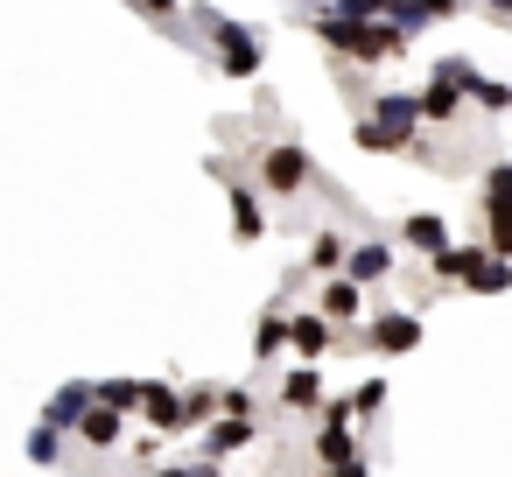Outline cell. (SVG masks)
<instances>
[{"label":"cell","mask_w":512,"mask_h":477,"mask_svg":"<svg viewBox=\"0 0 512 477\" xmlns=\"http://www.w3.org/2000/svg\"><path fill=\"white\" fill-rule=\"evenodd\" d=\"M512 288V260H484V274L470 281V295H505Z\"/></svg>","instance_id":"cell-25"},{"label":"cell","mask_w":512,"mask_h":477,"mask_svg":"<svg viewBox=\"0 0 512 477\" xmlns=\"http://www.w3.org/2000/svg\"><path fill=\"white\" fill-rule=\"evenodd\" d=\"M281 400H288L295 414H323V407H330V400H323V372H316V365H295V372L281 379Z\"/></svg>","instance_id":"cell-12"},{"label":"cell","mask_w":512,"mask_h":477,"mask_svg":"<svg viewBox=\"0 0 512 477\" xmlns=\"http://www.w3.org/2000/svg\"><path fill=\"white\" fill-rule=\"evenodd\" d=\"M379 407H386V379H365V386L351 393V414H365V421H372Z\"/></svg>","instance_id":"cell-27"},{"label":"cell","mask_w":512,"mask_h":477,"mask_svg":"<svg viewBox=\"0 0 512 477\" xmlns=\"http://www.w3.org/2000/svg\"><path fill=\"white\" fill-rule=\"evenodd\" d=\"M92 407H99V386H92V379H71V386H57V400L43 407V421H50V428H85Z\"/></svg>","instance_id":"cell-7"},{"label":"cell","mask_w":512,"mask_h":477,"mask_svg":"<svg viewBox=\"0 0 512 477\" xmlns=\"http://www.w3.org/2000/svg\"><path fill=\"white\" fill-rule=\"evenodd\" d=\"M155 477H225L218 463H183V470H155Z\"/></svg>","instance_id":"cell-29"},{"label":"cell","mask_w":512,"mask_h":477,"mask_svg":"<svg viewBox=\"0 0 512 477\" xmlns=\"http://www.w3.org/2000/svg\"><path fill=\"white\" fill-rule=\"evenodd\" d=\"M470 106H484V113H505V106H512V85H505V78H477V85H470Z\"/></svg>","instance_id":"cell-24"},{"label":"cell","mask_w":512,"mask_h":477,"mask_svg":"<svg viewBox=\"0 0 512 477\" xmlns=\"http://www.w3.org/2000/svg\"><path fill=\"white\" fill-rule=\"evenodd\" d=\"M22 449H29V463H43V470H50V463H57V456H64V428H50V421H36V428H29V442H22Z\"/></svg>","instance_id":"cell-21"},{"label":"cell","mask_w":512,"mask_h":477,"mask_svg":"<svg viewBox=\"0 0 512 477\" xmlns=\"http://www.w3.org/2000/svg\"><path fill=\"white\" fill-rule=\"evenodd\" d=\"M204 29H211V50H218V71H225V78H260L267 43H260L253 29H239L232 15H204Z\"/></svg>","instance_id":"cell-3"},{"label":"cell","mask_w":512,"mask_h":477,"mask_svg":"<svg viewBox=\"0 0 512 477\" xmlns=\"http://www.w3.org/2000/svg\"><path fill=\"white\" fill-rule=\"evenodd\" d=\"M491 22H505V29H512V8H491Z\"/></svg>","instance_id":"cell-31"},{"label":"cell","mask_w":512,"mask_h":477,"mask_svg":"<svg viewBox=\"0 0 512 477\" xmlns=\"http://www.w3.org/2000/svg\"><path fill=\"white\" fill-rule=\"evenodd\" d=\"M309 267H316V274H330V281H337V274H344V267H351V246H344V239H337V232H316V239H309Z\"/></svg>","instance_id":"cell-17"},{"label":"cell","mask_w":512,"mask_h":477,"mask_svg":"<svg viewBox=\"0 0 512 477\" xmlns=\"http://www.w3.org/2000/svg\"><path fill=\"white\" fill-rule=\"evenodd\" d=\"M218 414H232V421H253V393H246V386H225V393H218Z\"/></svg>","instance_id":"cell-28"},{"label":"cell","mask_w":512,"mask_h":477,"mask_svg":"<svg viewBox=\"0 0 512 477\" xmlns=\"http://www.w3.org/2000/svg\"><path fill=\"white\" fill-rule=\"evenodd\" d=\"M309 22H316V36H323L330 50H344L351 64H386V57H407V36H400L393 22H344V15H330V8H316Z\"/></svg>","instance_id":"cell-1"},{"label":"cell","mask_w":512,"mask_h":477,"mask_svg":"<svg viewBox=\"0 0 512 477\" xmlns=\"http://www.w3.org/2000/svg\"><path fill=\"white\" fill-rule=\"evenodd\" d=\"M99 407H113V414L148 407V379H99Z\"/></svg>","instance_id":"cell-18"},{"label":"cell","mask_w":512,"mask_h":477,"mask_svg":"<svg viewBox=\"0 0 512 477\" xmlns=\"http://www.w3.org/2000/svg\"><path fill=\"white\" fill-rule=\"evenodd\" d=\"M414 127H421V99H407V92H379L372 113L351 127V141H358L365 155H400V148H414Z\"/></svg>","instance_id":"cell-2"},{"label":"cell","mask_w":512,"mask_h":477,"mask_svg":"<svg viewBox=\"0 0 512 477\" xmlns=\"http://www.w3.org/2000/svg\"><path fill=\"white\" fill-rule=\"evenodd\" d=\"M260 232H267V218H260V190H253V183H232V239L253 246Z\"/></svg>","instance_id":"cell-13"},{"label":"cell","mask_w":512,"mask_h":477,"mask_svg":"<svg viewBox=\"0 0 512 477\" xmlns=\"http://www.w3.org/2000/svg\"><path fill=\"white\" fill-rule=\"evenodd\" d=\"M281 344H288V316H274V309H267V316H260V330H253V358H274Z\"/></svg>","instance_id":"cell-23"},{"label":"cell","mask_w":512,"mask_h":477,"mask_svg":"<svg viewBox=\"0 0 512 477\" xmlns=\"http://www.w3.org/2000/svg\"><path fill=\"white\" fill-rule=\"evenodd\" d=\"M78 435H85V442H92V449H113V442H120V435H127V414H113V407H92V414H85V428H78Z\"/></svg>","instance_id":"cell-20"},{"label":"cell","mask_w":512,"mask_h":477,"mask_svg":"<svg viewBox=\"0 0 512 477\" xmlns=\"http://www.w3.org/2000/svg\"><path fill=\"white\" fill-rule=\"evenodd\" d=\"M246 442H260V428H253V421H232V414H218V421L204 428V463H225V456H239Z\"/></svg>","instance_id":"cell-8"},{"label":"cell","mask_w":512,"mask_h":477,"mask_svg":"<svg viewBox=\"0 0 512 477\" xmlns=\"http://www.w3.org/2000/svg\"><path fill=\"white\" fill-rule=\"evenodd\" d=\"M484 204H512V162H491L484 169Z\"/></svg>","instance_id":"cell-26"},{"label":"cell","mask_w":512,"mask_h":477,"mask_svg":"<svg viewBox=\"0 0 512 477\" xmlns=\"http://www.w3.org/2000/svg\"><path fill=\"white\" fill-rule=\"evenodd\" d=\"M211 421H218V393L211 386H190L183 393V428H211Z\"/></svg>","instance_id":"cell-22"},{"label":"cell","mask_w":512,"mask_h":477,"mask_svg":"<svg viewBox=\"0 0 512 477\" xmlns=\"http://www.w3.org/2000/svg\"><path fill=\"white\" fill-rule=\"evenodd\" d=\"M386 274H393V246H386V239H365V246H351V267H344V281L372 288V281H386Z\"/></svg>","instance_id":"cell-10"},{"label":"cell","mask_w":512,"mask_h":477,"mask_svg":"<svg viewBox=\"0 0 512 477\" xmlns=\"http://www.w3.org/2000/svg\"><path fill=\"white\" fill-rule=\"evenodd\" d=\"M337 477H372V470H365V463H344V470H337Z\"/></svg>","instance_id":"cell-30"},{"label":"cell","mask_w":512,"mask_h":477,"mask_svg":"<svg viewBox=\"0 0 512 477\" xmlns=\"http://www.w3.org/2000/svg\"><path fill=\"white\" fill-rule=\"evenodd\" d=\"M484 260H491L484 246H449V253H442V260H428V267H435V281H463V288H470V281L484 274Z\"/></svg>","instance_id":"cell-15"},{"label":"cell","mask_w":512,"mask_h":477,"mask_svg":"<svg viewBox=\"0 0 512 477\" xmlns=\"http://www.w3.org/2000/svg\"><path fill=\"white\" fill-rule=\"evenodd\" d=\"M141 414H148L155 435H183V393H176V386H155V379H148V407H141Z\"/></svg>","instance_id":"cell-14"},{"label":"cell","mask_w":512,"mask_h":477,"mask_svg":"<svg viewBox=\"0 0 512 477\" xmlns=\"http://www.w3.org/2000/svg\"><path fill=\"white\" fill-rule=\"evenodd\" d=\"M365 344H372V351H386V358H400V351H414V344H421V316H414V309H386V316H372V323H365Z\"/></svg>","instance_id":"cell-6"},{"label":"cell","mask_w":512,"mask_h":477,"mask_svg":"<svg viewBox=\"0 0 512 477\" xmlns=\"http://www.w3.org/2000/svg\"><path fill=\"white\" fill-rule=\"evenodd\" d=\"M309 176H316V162H309V148H295V141H281V148L260 155V190H274V197L309 190Z\"/></svg>","instance_id":"cell-4"},{"label":"cell","mask_w":512,"mask_h":477,"mask_svg":"<svg viewBox=\"0 0 512 477\" xmlns=\"http://www.w3.org/2000/svg\"><path fill=\"white\" fill-rule=\"evenodd\" d=\"M484 253L512 260V204H484Z\"/></svg>","instance_id":"cell-19"},{"label":"cell","mask_w":512,"mask_h":477,"mask_svg":"<svg viewBox=\"0 0 512 477\" xmlns=\"http://www.w3.org/2000/svg\"><path fill=\"white\" fill-rule=\"evenodd\" d=\"M316 316H323V323H351V316H358V281H344V274H337V281H323Z\"/></svg>","instance_id":"cell-16"},{"label":"cell","mask_w":512,"mask_h":477,"mask_svg":"<svg viewBox=\"0 0 512 477\" xmlns=\"http://www.w3.org/2000/svg\"><path fill=\"white\" fill-rule=\"evenodd\" d=\"M288 344H295V351H302V358L316 365V358H323V351L337 344V330H330V323H323L316 309H302V316H288Z\"/></svg>","instance_id":"cell-11"},{"label":"cell","mask_w":512,"mask_h":477,"mask_svg":"<svg viewBox=\"0 0 512 477\" xmlns=\"http://www.w3.org/2000/svg\"><path fill=\"white\" fill-rule=\"evenodd\" d=\"M400 239H407L414 253H428V260H442V253H449V225H442L435 211H414V218H400Z\"/></svg>","instance_id":"cell-9"},{"label":"cell","mask_w":512,"mask_h":477,"mask_svg":"<svg viewBox=\"0 0 512 477\" xmlns=\"http://www.w3.org/2000/svg\"><path fill=\"white\" fill-rule=\"evenodd\" d=\"M316 463L337 477L344 463H358V435H351V400H330L323 407V428H316Z\"/></svg>","instance_id":"cell-5"}]
</instances>
